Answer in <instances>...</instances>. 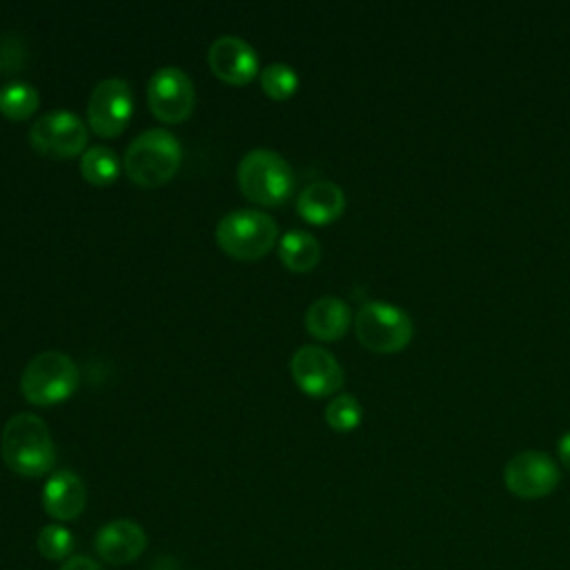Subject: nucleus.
<instances>
[{
	"mask_svg": "<svg viewBox=\"0 0 570 570\" xmlns=\"http://www.w3.org/2000/svg\"><path fill=\"white\" fill-rule=\"evenodd\" d=\"M212 71L229 85H247L258 76V56L249 42L238 36H220L207 51Z\"/></svg>",
	"mask_w": 570,
	"mask_h": 570,
	"instance_id": "12",
	"label": "nucleus"
},
{
	"mask_svg": "<svg viewBox=\"0 0 570 570\" xmlns=\"http://www.w3.org/2000/svg\"><path fill=\"white\" fill-rule=\"evenodd\" d=\"M238 187L245 198L276 207L289 200L296 178L289 163L274 149H252L236 169Z\"/></svg>",
	"mask_w": 570,
	"mask_h": 570,
	"instance_id": "3",
	"label": "nucleus"
},
{
	"mask_svg": "<svg viewBox=\"0 0 570 570\" xmlns=\"http://www.w3.org/2000/svg\"><path fill=\"white\" fill-rule=\"evenodd\" d=\"M2 459L20 476H42L56 463V445L47 423L29 412L11 416L2 430Z\"/></svg>",
	"mask_w": 570,
	"mask_h": 570,
	"instance_id": "1",
	"label": "nucleus"
},
{
	"mask_svg": "<svg viewBox=\"0 0 570 570\" xmlns=\"http://www.w3.org/2000/svg\"><path fill=\"white\" fill-rule=\"evenodd\" d=\"M354 332L363 347L376 354H394L412 341L414 327L401 307L385 301H367L356 312Z\"/></svg>",
	"mask_w": 570,
	"mask_h": 570,
	"instance_id": "6",
	"label": "nucleus"
},
{
	"mask_svg": "<svg viewBox=\"0 0 570 570\" xmlns=\"http://www.w3.org/2000/svg\"><path fill=\"white\" fill-rule=\"evenodd\" d=\"M147 100L158 120L183 122L194 109V82L180 67H160L147 82Z\"/></svg>",
	"mask_w": 570,
	"mask_h": 570,
	"instance_id": "8",
	"label": "nucleus"
},
{
	"mask_svg": "<svg viewBox=\"0 0 570 570\" xmlns=\"http://www.w3.org/2000/svg\"><path fill=\"white\" fill-rule=\"evenodd\" d=\"M80 374L73 358L65 352L36 354L20 376V392L33 405H56L78 387Z\"/></svg>",
	"mask_w": 570,
	"mask_h": 570,
	"instance_id": "5",
	"label": "nucleus"
},
{
	"mask_svg": "<svg viewBox=\"0 0 570 570\" xmlns=\"http://www.w3.org/2000/svg\"><path fill=\"white\" fill-rule=\"evenodd\" d=\"M60 570H102V566L98 561H94L91 557L87 554H76V557H69Z\"/></svg>",
	"mask_w": 570,
	"mask_h": 570,
	"instance_id": "23",
	"label": "nucleus"
},
{
	"mask_svg": "<svg viewBox=\"0 0 570 570\" xmlns=\"http://www.w3.org/2000/svg\"><path fill=\"white\" fill-rule=\"evenodd\" d=\"M40 105V94L29 82H9L0 89V111L9 120H27Z\"/></svg>",
	"mask_w": 570,
	"mask_h": 570,
	"instance_id": "19",
	"label": "nucleus"
},
{
	"mask_svg": "<svg viewBox=\"0 0 570 570\" xmlns=\"http://www.w3.org/2000/svg\"><path fill=\"white\" fill-rule=\"evenodd\" d=\"M343 209H345V194L332 180L309 183L296 200L298 216L312 225H327L336 220L343 214Z\"/></svg>",
	"mask_w": 570,
	"mask_h": 570,
	"instance_id": "15",
	"label": "nucleus"
},
{
	"mask_svg": "<svg viewBox=\"0 0 570 570\" xmlns=\"http://www.w3.org/2000/svg\"><path fill=\"white\" fill-rule=\"evenodd\" d=\"M557 450H559V459H561V463L570 470V432H566V434L559 439Z\"/></svg>",
	"mask_w": 570,
	"mask_h": 570,
	"instance_id": "24",
	"label": "nucleus"
},
{
	"mask_svg": "<svg viewBox=\"0 0 570 570\" xmlns=\"http://www.w3.org/2000/svg\"><path fill=\"white\" fill-rule=\"evenodd\" d=\"M289 372L296 385L307 396H330L343 387L345 374L338 361L318 345H303L289 361Z\"/></svg>",
	"mask_w": 570,
	"mask_h": 570,
	"instance_id": "10",
	"label": "nucleus"
},
{
	"mask_svg": "<svg viewBox=\"0 0 570 570\" xmlns=\"http://www.w3.org/2000/svg\"><path fill=\"white\" fill-rule=\"evenodd\" d=\"M29 140L31 147L45 156L71 158L87 147L89 131L73 111L53 109L31 125Z\"/></svg>",
	"mask_w": 570,
	"mask_h": 570,
	"instance_id": "7",
	"label": "nucleus"
},
{
	"mask_svg": "<svg viewBox=\"0 0 570 570\" xmlns=\"http://www.w3.org/2000/svg\"><path fill=\"white\" fill-rule=\"evenodd\" d=\"M276 220L258 209H234L216 225L218 247L238 261L263 258L276 245Z\"/></svg>",
	"mask_w": 570,
	"mask_h": 570,
	"instance_id": "4",
	"label": "nucleus"
},
{
	"mask_svg": "<svg viewBox=\"0 0 570 570\" xmlns=\"http://www.w3.org/2000/svg\"><path fill=\"white\" fill-rule=\"evenodd\" d=\"M278 258L292 272H309L321 258V245L309 232L289 229L278 240Z\"/></svg>",
	"mask_w": 570,
	"mask_h": 570,
	"instance_id": "17",
	"label": "nucleus"
},
{
	"mask_svg": "<svg viewBox=\"0 0 570 570\" xmlns=\"http://www.w3.org/2000/svg\"><path fill=\"white\" fill-rule=\"evenodd\" d=\"M94 548L102 561L111 566H127L145 552L147 534L136 521L116 519L96 532Z\"/></svg>",
	"mask_w": 570,
	"mask_h": 570,
	"instance_id": "13",
	"label": "nucleus"
},
{
	"mask_svg": "<svg viewBox=\"0 0 570 570\" xmlns=\"http://www.w3.org/2000/svg\"><path fill=\"white\" fill-rule=\"evenodd\" d=\"M352 323L350 305L336 296L316 298L305 312V327L314 338L338 341Z\"/></svg>",
	"mask_w": 570,
	"mask_h": 570,
	"instance_id": "16",
	"label": "nucleus"
},
{
	"mask_svg": "<svg viewBox=\"0 0 570 570\" xmlns=\"http://www.w3.org/2000/svg\"><path fill=\"white\" fill-rule=\"evenodd\" d=\"M134 111V96L122 78L100 80L87 105V120L102 138H114L125 131Z\"/></svg>",
	"mask_w": 570,
	"mask_h": 570,
	"instance_id": "9",
	"label": "nucleus"
},
{
	"mask_svg": "<svg viewBox=\"0 0 570 570\" xmlns=\"http://www.w3.org/2000/svg\"><path fill=\"white\" fill-rule=\"evenodd\" d=\"M87 503V488L82 479L71 470L53 472L42 488V508L58 521H71L80 517Z\"/></svg>",
	"mask_w": 570,
	"mask_h": 570,
	"instance_id": "14",
	"label": "nucleus"
},
{
	"mask_svg": "<svg viewBox=\"0 0 570 570\" xmlns=\"http://www.w3.org/2000/svg\"><path fill=\"white\" fill-rule=\"evenodd\" d=\"M183 160L178 138L163 127L138 134L125 151V171L140 187H158L167 183Z\"/></svg>",
	"mask_w": 570,
	"mask_h": 570,
	"instance_id": "2",
	"label": "nucleus"
},
{
	"mask_svg": "<svg viewBox=\"0 0 570 570\" xmlns=\"http://www.w3.org/2000/svg\"><path fill=\"white\" fill-rule=\"evenodd\" d=\"M258 80H261L263 91L274 100H285V98L294 96V91L298 89V73L294 67H289L285 62L267 65L258 73Z\"/></svg>",
	"mask_w": 570,
	"mask_h": 570,
	"instance_id": "20",
	"label": "nucleus"
},
{
	"mask_svg": "<svg viewBox=\"0 0 570 570\" xmlns=\"http://www.w3.org/2000/svg\"><path fill=\"white\" fill-rule=\"evenodd\" d=\"M76 548L73 534L58 523H49L38 532V552L49 561L67 559Z\"/></svg>",
	"mask_w": 570,
	"mask_h": 570,
	"instance_id": "22",
	"label": "nucleus"
},
{
	"mask_svg": "<svg viewBox=\"0 0 570 570\" xmlns=\"http://www.w3.org/2000/svg\"><path fill=\"white\" fill-rule=\"evenodd\" d=\"M118 171H120L118 156L105 145H94L80 156V174L91 185H98V187L111 185L118 178Z\"/></svg>",
	"mask_w": 570,
	"mask_h": 570,
	"instance_id": "18",
	"label": "nucleus"
},
{
	"mask_svg": "<svg viewBox=\"0 0 570 570\" xmlns=\"http://www.w3.org/2000/svg\"><path fill=\"white\" fill-rule=\"evenodd\" d=\"M363 419V407L352 394H338L325 407V421L334 432H352Z\"/></svg>",
	"mask_w": 570,
	"mask_h": 570,
	"instance_id": "21",
	"label": "nucleus"
},
{
	"mask_svg": "<svg viewBox=\"0 0 570 570\" xmlns=\"http://www.w3.org/2000/svg\"><path fill=\"white\" fill-rule=\"evenodd\" d=\"M503 479L512 494L521 499H539L557 488L559 470L548 454L528 450L508 461Z\"/></svg>",
	"mask_w": 570,
	"mask_h": 570,
	"instance_id": "11",
	"label": "nucleus"
}]
</instances>
